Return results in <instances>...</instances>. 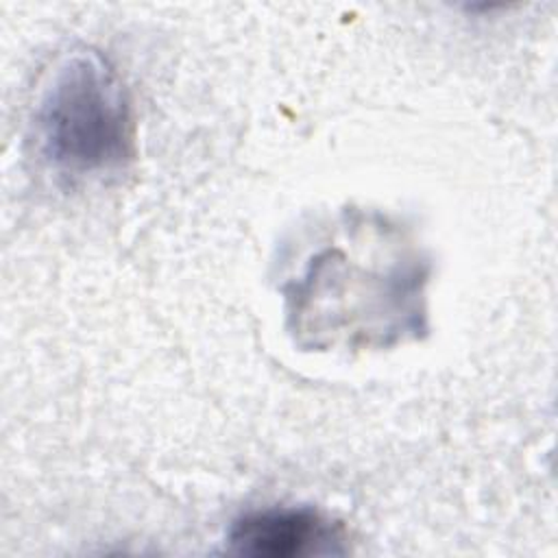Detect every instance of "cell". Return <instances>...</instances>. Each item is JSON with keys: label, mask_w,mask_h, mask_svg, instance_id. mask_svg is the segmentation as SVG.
<instances>
[{"label": "cell", "mask_w": 558, "mask_h": 558, "mask_svg": "<svg viewBox=\"0 0 558 558\" xmlns=\"http://www.w3.org/2000/svg\"><path fill=\"white\" fill-rule=\"evenodd\" d=\"M35 131L44 157L70 174H102L131 159V100L107 57L78 48L59 59L39 94Z\"/></svg>", "instance_id": "1"}, {"label": "cell", "mask_w": 558, "mask_h": 558, "mask_svg": "<svg viewBox=\"0 0 558 558\" xmlns=\"http://www.w3.org/2000/svg\"><path fill=\"white\" fill-rule=\"evenodd\" d=\"M229 549L251 558H310L344 554V532L307 506H275L238 517L227 534Z\"/></svg>", "instance_id": "2"}]
</instances>
